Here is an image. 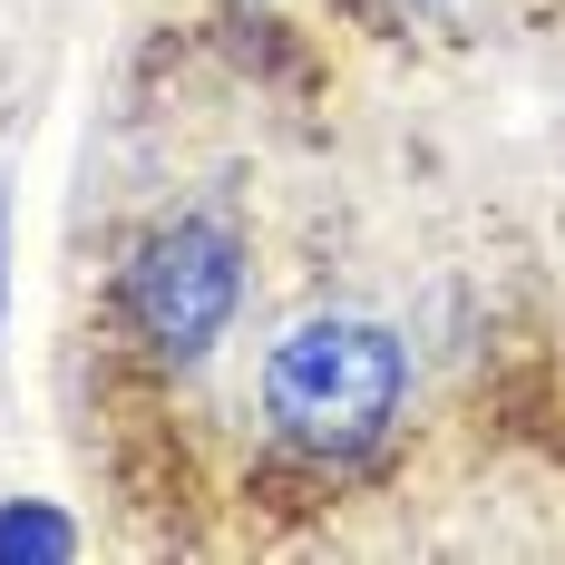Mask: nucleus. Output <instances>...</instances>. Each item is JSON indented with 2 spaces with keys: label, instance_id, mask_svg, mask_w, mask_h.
Here are the masks:
<instances>
[{
  "label": "nucleus",
  "instance_id": "f257e3e1",
  "mask_svg": "<svg viewBox=\"0 0 565 565\" xmlns=\"http://www.w3.org/2000/svg\"><path fill=\"white\" fill-rule=\"evenodd\" d=\"M399 399H409V351L371 312H312L264 351V419L282 449L322 458V468L371 458L391 439Z\"/></svg>",
  "mask_w": 565,
  "mask_h": 565
},
{
  "label": "nucleus",
  "instance_id": "f03ea898",
  "mask_svg": "<svg viewBox=\"0 0 565 565\" xmlns=\"http://www.w3.org/2000/svg\"><path fill=\"white\" fill-rule=\"evenodd\" d=\"M234 292H244V244L234 225L215 215H175L137 244V264H127V322L137 341L157 351V361H205L234 322Z\"/></svg>",
  "mask_w": 565,
  "mask_h": 565
},
{
  "label": "nucleus",
  "instance_id": "7ed1b4c3",
  "mask_svg": "<svg viewBox=\"0 0 565 565\" xmlns=\"http://www.w3.org/2000/svg\"><path fill=\"white\" fill-rule=\"evenodd\" d=\"M20 546H30V556H58L68 526H58V516H0V556H20Z\"/></svg>",
  "mask_w": 565,
  "mask_h": 565
},
{
  "label": "nucleus",
  "instance_id": "20e7f679",
  "mask_svg": "<svg viewBox=\"0 0 565 565\" xmlns=\"http://www.w3.org/2000/svg\"><path fill=\"white\" fill-rule=\"evenodd\" d=\"M409 10H439V0H409Z\"/></svg>",
  "mask_w": 565,
  "mask_h": 565
}]
</instances>
